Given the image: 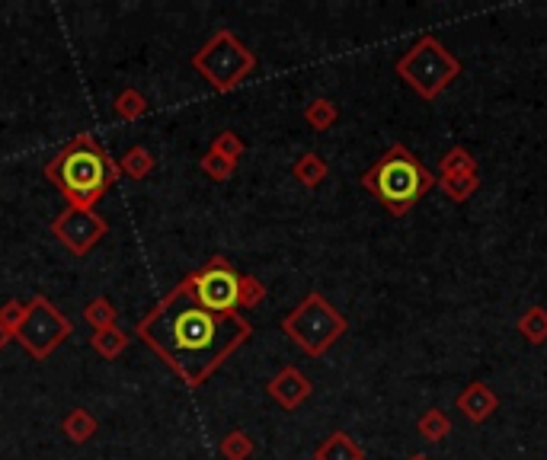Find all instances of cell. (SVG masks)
<instances>
[{"label":"cell","mask_w":547,"mask_h":460,"mask_svg":"<svg viewBox=\"0 0 547 460\" xmlns=\"http://www.w3.org/2000/svg\"><path fill=\"white\" fill-rule=\"evenodd\" d=\"M135 333L189 390H196L253 336V326L240 314L205 310L186 275L138 320Z\"/></svg>","instance_id":"obj_1"},{"label":"cell","mask_w":547,"mask_h":460,"mask_svg":"<svg viewBox=\"0 0 547 460\" xmlns=\"http://www.w3.org/2000/svg\"><path fill=\"white\" fill-rule=\"evenodd\" d=\"M42 173L68 199V205L77 208H93L122 179L116 160L106 154V147L90 131L71 138L58 154H52Z\"/></svg>","instance_id":"obj_2"},{"label":"cell","mask_w":547,"mask_h":460,"mask_svg":"<svg viewBox=\"0 0 547 460\" xmlns=\"http://www.w3.org/2000/svg\"><path fill=\"white\" fill-rule=\"evenodd\" d=\"M362 186L388 208V215L404 218L426 192L436 189V173L410 154L407 144H394L372 170H365Z\"/></svg>","instance_id":"obj_3"},{"label":"cell","mask_w":547,"mask_h":460,"mask_svg":"<svg viewBox=\"0 0 547 460\" xmlns=\"http://www.w3.org/2000/svg\"><path fill=\"white\" fill-rule=\"evenodd\" d=\"M346 330L349 320L320 291H311L298 307H292L282 317V333L311 358L327 355L346 336Z\"/></svg>","instance_id":"obj_4"},{"label":"cell","mask_w":547,"mask_h":460,"mask_svg":"<svg viewBox=\"0 0 547 460\" xmlns=\"http://www.w3.org/2000/svg\"><path fill=\"white\" fill-rule=\"evenodd\" d=\"M189 64L212 90L231 93L256 71V52H250L231 29H218L215 36L189 58Z\"/></svg>","instance_id":"obj_5"},{"label":"cell","mask_w":547,"mask_h":460,"mask_svg":"<svg viewBox=\"0 0 547 460\" xmlns=\"http://www.w3.org/2000/svg\"><path fill=\"white\" fill-rule=\"evenodd\" d=\"M397 77L423 100H436L452 80L461 77V61L436 36H423L397 61Z\"/></svg>","instance_id":"obj_6"},{"label":"cell","mask_w":547,"mask_h":460,"mask_svg":"<svg viewBox=\"0 0 547 460\" xmlns=\"http://www.w3.org/2000/svg\"><path fill=\"white\" fill-rule=\"evenodd\" d=\"M71 333H74L71 320L64 317L61 310L45 298V294H36V298L29 301L26 320L20 326V333H16V342L23 345V352L29 358L45 361L71 339Z\"/></svg>","instance_id":"obj_7"},{"label":"cell","mask_w":547,"mask_h":460,"mask_svg":"<svg viewBox=\"0 0 547 460\" xmlns=\"http://www.w3.org/2000/svg\"><path fill=\"white\" fill-rule=\"evenodd\" d=\"M196 301L212 314H237L240 272L224 256H212L202 269L189 272Z\"/></svg>","instance_id":"obj_8"},{"label":"cell","mask_w":547,"mask_h":460,"mask_svg":"<svg viewBox=\"0 0 547 460\" xmlns=\"http://www.w3.org/2000/svg\"><path fill=\"white\" fill-rule=\"evenodd\" d=\"M109 221L96 208H77L68 205L61 215L52 221V234L68 246L74 256H87L96 243L106 237Z\"/></svg>","instance_id":"obj_9"},{"label":"cell","mask_w":547,"mask_h":460,"mask_svg":"<svg viewBox=\"0 0 547 460\" xmlns=\"http://www.w3.org/2000/svg\"><path fill=\"white\" fill-rule=\"evenodd\" d=\"M436 186L445 192V199H452L455 205L468 202L471 195L480 189V173H477L474 154L464 151V147H452L448 154H442Z\"/></svg>","instance_id":"obj_10"},{"label":"cell","mask_w":547,"mask_h":460,"mask_svg":"<svg viewBox=\"0 0 547 460\" xmlns=\"http://www.w3.org/2000/svg\"><path fill=\"white\" fill-rule=\"evenodd\" d=\"M314 384L308 381V374H301L295 365H285L272 381L266 384V393L272 400H276L282 409H298L304 400L311 397Z\"/></svg>","instance_id":"obj_11"},{"label":"cell","mask_w":547,"mask_h":460,"mask_svg":"<svg viewBox=\"0 0 547 460\" xmlns=\"http://www.w3.org/2000/svg\"><path fill=\"white\" fill-rule=\"evenodd\" d=\"M455 406L461 409L464 419L480 425V422H487L496 413V409H500V397H496V393L484 381H474V384H468V387L458 393Z\"/></svg>","instance_id":"obj_12"},{"label":"cell","mask_w":547,"mask_h":460,"mask_svg":"<svg viewBox=\"0 0 547 460\" xmlns=\"http://www.w3.org/2000/svg\"><path fill=\"white\" fill-rule=\"evenodd\" d=\"M314 460H365V451L349 432H330L314 448Z\"/></svg>","instance_id":"obj_13"},{"label":"cell","mask_w":547,"mask_h":460,"mask_svg":"<svg viewBox=\"0 0 547 460\" xmlns=\"http://www.w3.org/2000/svg\"><path fill=\"white\" fill-rule=\"evenodd\" d=\"M116 167H119V176H125V179H148L151 173H154V167H157V157L148 151L144 144H132L128 151L116 160Z\"/></svg>","instance_id":"obj_14"},{"label":"cell","mask_w":547,"mask_h":460,"mask_svg":"<svg viewBox=\"0 0 547 460\" xmlns=\"http://www.w3.org/2000/svg\"><path fill=\"white\" fill-rule=\"evenodd\" d=\"M96 429H100V422H96V416L84 406L71 409V413L61 419V435L68 438L71 445H87V441L96 435Z\"/></svg>","instance_id":"obj_15"},{"label":"cell","mask_w":547,"mask_h":460,"mask_svg":"<svg viewBox=\"0 0 547 460\" xmlns=\"http://www.w3.org/2000/svg\"><path fill=\"white\" fill-rule=\"evenodd\" d=\"M292 176L298 179V183L304 189H317L324 179L330 176V163L320 157L317 151H308V154H301L295 163H292Z\"/></svg>","instance_id":"obj_16"},{"label":"cell","mask_w":547,"mask_h":460,"mask_svg":"<svg viewBox=\"0 0 547 460\" xmlns=\"http://www.w3.org/2000/svg\"><path fill=\"white\" fill-rule=\"evenodd\" d=\"M90 349L100 358L112 361V358H119L128 349V333L119 330V326H112V330H100V333L90 336Z\"/></svg>","instance_id":"obj_17"},{"label":"cell","mask_w":547,"mask_h":460,"mask_svg":"<svg viewBox=\"0 0 547 460\" xmlns=\"http://www.w3.org/2000/svg\"><path fill=\"white\" fill-rule=\"evenodd\" d=\"M336 119H340V109H336V103L327 100V96H317V100L304 106V122H308V128H314V131H330L336 125Z\"/></svg>","instance_id":"obj_18"},{"label":"cell","mask_w":547,"mask_h":460,"mask_svg":"<svg viewBox=\"0 0 547 460\" xmlns=\"http://www.w3.org/2000/svg\"><path fill=\"white\" fill-rule=\"evenodd\" d=\"M84 320L90 323V330H93V333L112 330V326L119 323V307L112 304L109 298H93V301L84 307Z\"/></svg>","instance_id":"obj_19"},{"label":"cell","mask_w":547,"mask_h":460,"mask_svg":"<svg viewBox=\"0 0 547 460\" xmlns=\"http://www.w3.org/2000/svg\"><path fill=\"white\" fill-rule=\"evenodd\" d=\"M148 109H151V103L144 100V93L135 90V87L122 90L116 96V103H112V112H116L122 122H138L141 115H148Z\"/></svg>","instance_id":"obj_20"},{"label":"cell","mask_w":547,"mask_h":460,"mask_svg":"<svg viewBox=\"0 0 547 460\" xmlns=\"http://www.w3.org/2000/svg\"><path fill=\"white\" fill-rule=\"evenodd\" d=\"M519 333L525 342L544 345L547 342V310L544 307H528L519 317Z\"/></svg>","instance_id":"obj_21"},{"label":"cell","mask_w":547,"mask_h":460,"mask_svg":"<svg viewBox=\"0 0 547 460\" xmlns=\"http://www.w3.org/2000/svg\"><path fill=\"white\" fill-rule=\"evenodd\" d=\"M218 451H221L224 460H250L253 451H256V441L244 429H231L228 435L221 438Z\"/></svg>","instance_id":"obj_22"},{"label":"cell","mask_w":547,"mask_h":460,"mask_svg":"<svg viewBox=\"0 0 547 460\" xmlns=\"http://www.w3.org/2000/svg\"><path fill=\"white\" fill-rule=\"evenodd\" d=\"M416 432H420L429 445H439V441L452 432V419H448L442 409H429V413H423L420 422H416Z\"/></svg>","instance_id":"obj_23"},{"label":"cell","mask_w":547,"mask_h":460,"mask_svg":"<svg viewBox=\"0 0 547 460\" xmlns=\"http://www.w3.org/2000/svg\"><path fill=\"white\" fill-rule=\"evenodd\" d=\"M199 170L212 179V183H228V179L237 173V163H231L228 157H221L218 151L208 147V151L202 154V160H199Z\"/></svg>","instance_id":"obj_24"},{"label":"cell","mask_w":547,"mask_h":460,"mask_svg":"<svg viewBox=\"0 0 547 460\" xmlns=\"http://www.w3.org/2000/svg\"><path fill=\"white\" fill-rule=\"evenodd\" d=\"M212 151H218L221 157H228L231 163H240V157L247 154V144H244V138L237 135V131L224 128V131H218V135L212 138Z\"/></svg>","instance_id":"obj_25"},{"label":"cell","mask_w":547,"mask_h":460,"mask_svg":"<svg viewBox=\"0 0 547 460\" xmlns=\"http://www.w3.org/2000/svg\"><path fill=\"white\" fill-rule=\"evenodd\" d=\"M266 282H260L256 275H240L237 288V307H260L266 301Z\"/></svg>","instance_id":"obj_26"},{"label":"cell","mask_w":547,"mask_h":460,"mask_svg":"<svg viewBox=\"0 0 547 460\" xmlns=\"http://www.w3.org/2000/svg\"><path fill=\"white\" fill-rule=\"evenodd\" d=\"M26 310H29V301H16V298H10L4 307H0V330H4L10 339H16V333H20Z\"/></svg>","instance_id":"obj_27"},{"label":"cell","mask_w":547,"mask_h":460,"mask_svg":"<svg viewBox=\"0 0 547 460\" xmlns=\"http://www.w3.org/2000/svg\"><path fill=\"white\" fill-rule=\"evenodd\" d=\"M7 342H10V336H7L4 330H0V352H4V349H7Z\"/></svg>","instance_id":"obj_28"},{"label":"cell","mask_w":547,"mask_h":460,"mask_svg":"<svg viewBox=\"0 0 547 460\" xmlns=\"http://www.w3.org/2000/svg\"><path fill=\"white\" fill-rule=\"evenodd\" d=\"M407 460H432V457H426V454H410Z\"/></svg>","instance_id":"obj_29"}]
</instances>
